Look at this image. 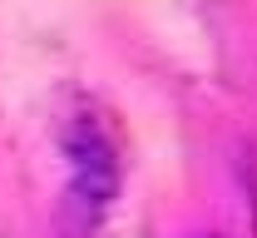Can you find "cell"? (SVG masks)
Masks as SVG:
<instances>
[{"label": "cell", "instance_id": "cell-1", "mask_svg": "<svg viewBox=\"0 0 257 238\" xmlns=\"http://www.w3.org/2000/svg\"><path fill=\"white\" fill-rule=\"evenodd\" d=\"M64 159H69V204L94 223L119 199V149L94 114H79L64 129Z\"/></svg>", "mask_w": 257, "mask_h": 238}]
</instances>
